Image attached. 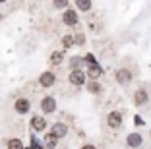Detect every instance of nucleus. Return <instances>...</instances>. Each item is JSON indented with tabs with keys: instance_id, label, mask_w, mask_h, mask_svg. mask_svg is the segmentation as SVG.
Masks as SVG:
<instances>
[{
	"instance_id": "8",
	"label": "nucleus",
	"mask_w": 151,
	"mask_h": 149,
	"mask_svg": "<svg viewBox=\"0 0 151 149\" xmlns=\"http://www.w3.org/2000/svg\"><path fill=\"white\" fill-rule=\"evenodd\" d=\"M54 83H56V76H54L52 72H43V74L39 76V85L41 87H52Z\"/></svg>"
},
{
	"instance_id": "7",
	"label": "nucleus",
	"mask_w": 151,
	"mask_h": 149,
	"mask_svg": "<svg viewBox=\"0 0 151 149\" xmlns=\"http://www.w3.org/2000/svg\"><path fill=\"white\" fill-rule=\"evenodd\" d=\"M50 134H52L56 140H62V137H66V134H68V126L64 122H54L52 128H50Z\"/></svg>"
},
{
	"instance_id": "18",
	"label": "nucleus",
	"mask_w": 151,
	"mask_h": 149,
	"mask_svg": "<svg viewBox=\"0 0 151 149\" xmlns=\"http://www.w3.org/2000/svg\"><path fill=\"white\" fill-rule=\"evenodd\" d=\"M87 89H89V93H93V95L101 93V85H99L97 81H89V83H87Z\"/></svg>"
},
{
	"instance_id": "23",
	"label": "nucleus",
	"mask_w": 151,
	"mask_h": 149,
	"mask_svg": "<svg viewBox=\"0 0 151 149\" xmlns=\"http://www.w3.org/2000/svg\"><path fill=\"white\" fill-rule=\"evenodd\" d=\"M0 19H2V14H0Z\"/></svg>"
},
{
	"instance_id": "1",
	"label": "nucleus",
	"mask_w": 151,
	"mask_h": 149,
	"mask_svg": "<svg viewBox=\"0 0 151 149\" xmlns=\"http://www.w3.org/2000/svg\"><path fill=\"white\" fill-rule=\"evenodd\" d=\"M122 122H124V116H122L120 110H111V112L107 114V126L112 128V130H118V128L122 126Z\"/></svg>"
},
{
	"instance_id": "12",
	"label": "nucleus",
	"mask_w": 151,
	"mask_h": 149,
	"mask_svg": "<svg viewBox=\"0 0 151 149\" xmlns=\"http://www.w3.org/2000/svg\"><path fill=\"white\" fill-rule=\"evenodd\" d=\"M85 76H87V78H91L93 81H97V79L103 76V68H101L99 64H95V66H89V68H87V72H85Z\"/></svg>"
},
{
	"instance_id": "9",
	"label": "nucleus",
	"mask_w": 151,
	"mask_h": 149,
	"mask_svg": "<svg viewBox=\"0 0 151 149\" xmlns=\"http://www.w3.org/2000/svg\"><path fill=\"white\" fill-rule=\"evenodd\" d=\"M147 101H149V93H147L143 87H139V89H136V91H134V103H136L138 107L145 105Z\"/></svg>"
},
{
	"instance_id": "11",
	"label": "nucleus",
	"mask_w": 151,
	"mask_h": 149,
	"mask_svg": "<svg viewBox=\"0 0 151 149\" xmlns=\"http://www.w3.org/2000/svg\"><path fill=\"white\" fill-rule=\"evenodd\" d=\"M142 143H143L142 134H136V132H134V134H130V136L126 137V145H128V147H132V149H138Z\"/></svg>"
},
{
	"instance_id": "17",
	"label": "nucleus",
	"mask_w": 151,
	"mask_h": 149,
	"mask_svg": "<svg viewBox=\"0 0 151 149\" xmlns=\"http://www.w3.org/2000/svg\"><path fill=\"white\" fill-rule=\"evenodd\" d=\"M62 47H64V48H72V47H76L74 37H72V35H64V37H62Z\"/></svg>"
},
{
	"instance_id": "20",
	"label": "nucleus",
	"mask_w": 151,
	"mask_h": 149,
	"mask_svg": "<svg viewBox=\"0 0 151 149\" xmlns=\"http://www.w3.org/2000/svg\"><path fill=\"white\" fill-rule=\"evenodd\" d=\"M56 137L52 136V134H49V136H47V143H49V147H54V145H56Z\"/></svg>"
},
{
	"instance_id": "2",
	"label": "nucleus",
	"mask_w": 151,
	"mask_h": 149,
	"mask_svg": "<svg viewBox=\"0 0 151 149\" xmlns=\"http://www.w3.org/2000/svg\"><path fill=\"white\" fill-rule=\"evenodd\" d=\"M85 72L83 70H70V76H68V81H70L74 87H81L85 85Z\"/></svg>"
},
{
	"instance_id": "10",
	"label": "nucleus",
	"mask_w": 151,
	"mask_h": 149,
	"mask_svg": "<svg viewBox=\"0 0 151 149\" xmlns=\"http://www.w3.org/2000/svg\"><path fill=\"white\" fill-rule=\"evenodd\" d=\"M31 128L35 132H45V130H47V120H45V116L35 114V116L31 118Z\"/></svg>"
},
{
	"instance_id": "5",
	"label": "nucleus",
	"mask_w": 151,
	"mask_h": 149,
	"mask_svg": "<svg viewBox=\"0 0 151 149\" xmlns=\"http://www.w3.org/2000/svg\"><path fill=\"white\" fill-rule=\"evenodd\" d=\"M41 110H43V114H52L56 110V99L52 95L43 97L41 99Z\"/></svg>"
},
{
	"instance_id": "21",
	"label": "nucleus",
	"mask_w": 151,
	"mask_h": 149,
	"mask_svg": "<svg viewBox=\"0 0 151 149\" xmlns=\"http://www.w3.org/2000/svg\"><path fill=\"white\" fill-rule=\"evenodd\" d=\"M74 43L76 45H83L85 43V35H83V33H80L78 37H74Z\"/></svg>"
},
{
	"instance_id": "19",
	"label": "nucleus",
	"mask_w": 151,
	"mask_h": 149,
	"mask_svg": "<svg viewBox=\"0 0 151 149\" xmlns=\"http://www.w3.org/2000/svg\"><path fill=\"white\" fill-rule=\"evenodd\" d=\"M54 8H62V10H66L68 6H70V2H66V0H58V2H54Z\"/></svg>"
},
{
	"instance_id": "16",
	"label": "nucleus",
	"mask_w": 151,
	"mask_h": 149,
	"mask_svg": "<svg viewBox=\"0 0 151 149\" xmlns=\"http://www.w3.org/2000/svg\"><path fill=\"white\" fill-rule=\"evenodd\" d=\"M91 2H89V0H78V2H76V8L78 10H81V12H87V10H91Z\"/></svg>"
},
{
	"instance_id": "15",
	"label": "nucleus",
	"mask_w": 151,
	"mask_h": 149,
	"mask_svg": "<svg viewBox=\"0 0 151 149\" xmlns=\"http://www.w3.org/2000/svg\"><path fill=\"white\" fill-rule=\"evenodd\" d=\"M81 62H83L81 56H72L70 58V68L72 70H81Z\"/></svg>"
},
{
	"instance_id": "4",
	"label": "nucleus",
	"mask_w": 151,
	"mask_h": 149,
	"mask_svg": "<svg viewBox=\"0 0 151 149\" xmlns=\"http://www.w3.org/2000/svg\"><path fill=\"white\" fill-rule=\"evenodd\" d=\"M132 70H128V68H118V70L114 72V79H116V83L120 85H126L132 81Z\"/></svg>"
},
{
	"instance_id": "13",
	"label": "nucleus",
	"mask_w": 151,
	"mask_h": 149,
	"mask_svg": "<svg viewBox=\"0 0 151 149\" xmlns=\"http://www.w3.org/2000/svg\"><path fill=\"white\" fill-rule=\"evenodd\" d=\"M62 60H64V53H62V50H54V53L50 54V64H52V66L62 64Z\"/></svg>"
},
{
	"instance_id": "3",
	"label": "nucleus",
	"mask_w": 151,
	"mask_h": 149,
	"mask_svg": "<svg viewBox=\"0 0 151 149\" xmlns=\"http://www.w3.org/2000/svg\"><path fill=\"white\" fill-rule=\"evenodd\" d=\"M78 22H80V16H78V12H76V10L66 8L62 12V23H64V25L74 27V25H78Z\"/></svg>"
},
{
	"instance_id": "22",
	"label": "nucleus",
	"mask_w": 151,
	"mask_h": 149,
	"mask_svg": "<svg viewBox=\"0 0 151 149\" xmlns=\"http://www.w3.org/2000/svg\"><path fill=\"white\" fill-rule=\"evenodd\" d=\"M81 149H97L95 145H91V143H85V145H81Z\"/></svg>"
},
{
	"instance_id": "14",
	"label": "nucleus",
	"mask_w": 151,
	"mask_h": 149,
	"mask_svg": "<svg viewBox=\"0 0 151 149\" xmlns=\"http://www.w3.org/2000/svg\"><path fill=\"white\" fill-rule=\"evenodd\" d=\"M8 149H23V141L18 140V137H12V140H8Z\"/></svg>"
},
{
	"instance_id": "6",
	"label": "nucleus",
	"mask_w": 151,
	"mask_h": 149,
	"mask_svg": "<svg viewBox=\"0 0 151 149\" xmlns=\"http://www.w3.org/2000/svg\"><path fill=\"white\" fill-rule=\"evenodd\" d=\"M29 109H31V101L25 99V97L16 99V103H14V110H16L18 114H27V112H29Z\"/></svg>"
}]
</instances>
